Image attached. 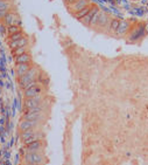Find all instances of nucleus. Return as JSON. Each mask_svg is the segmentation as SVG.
Wrapping results in <instances>:
<instances>
[{
	"label": "nucleus",
	"mask_w": 148,
	"mask_h": 165,
	"mask_svg": "<svg viewBox=\"0 0 148 165\" xmlns=\"http://www.w3.org/2000/svg\"><path fill=\"white\" fill-rule=\"evenodd\" d=\"M36 73H38V70H36L35 68H31V69L27 72V74H25L23 76H20V77H19L20 86H21V87H25V86H27L31 81H34V78H35V76H36Z\"/></svg>",
	"instance_id": "1"
},
{
	"label": "nucleus",
	"mask_w": 148,
	"mask_h": 165,
	"mask_svg": "<svg viewBox=\"0 0 148 165\" xmlns=\"http://www.w3.org/2000/svg\"><path fill=\"white\" fill-rule=\"evenodd\" d=\"M25 160L27 162V164H40V165H42L43 157L39 152H28L25 156Z\"/></svg>",
	"instance_id": "2"
},
{
	"label": "nucleus",
	"mask_w": 148,
	"mask_h": 165,
	"mask_svg": "<svg viewBox=\"0 0 148 165\" xmlns=\"http://www.w3.org/2000/svg\"><path fill=\"white\" fill-rule=\"evenodd\" d=\"M40 102H41V97L40 95L39 96H35V97H31V98H26L25 101V107L31 110V109H34L36 107H40Z\"/></svg>",
	"instance_id": "3"
},
{
	"label": "nucleus",
	"mask_w": 148,
	"mask_h": 165,
	"mask_svg": "<svg viewBox=\"0 0 148 165\" xmlns=\"http://www.w3.org/2000/svg\"><path fill=\"white\" fill-rule=\"evenodd\" d=\"M41 91H42V88H41L39 85H36V86H34V87H32V88L27 89V90L25 91V96H26V98L35 97V96H39V95L41 94Z\"/></svg>",
	"instance_id": "4"
},
{
	"label": "nucleus",
	"mask_w": 148,
	"mask_h": 165,
	"mask_svg": "<svg viewBox=\"0 0 148 165\" xmlns=\"http://www.w3.org/2000/svg\"><path fill=\"white\" fill-rule=\"evenodd\" d=\"M87 6H89V1H87V0H76L74 4H71V10L75 13H77V12L82 11L83 8H85Z\"/></svg>",
	"instance_id": "5"
},
{
	"label": "nucleus",
	"mask_w": 148,
	"mask_h": 165,
	"mask_svg": "<svg viewBox=\"0 0 148 165\" xmlns=\"http://www.w3.org/2000/svg\"><path fill=\"white\" fill-rule=\"evenodd\" d=\"M5 21L8 26H13V25L20 26V19L15 13H7L5 16Z\"/></svg>",
	"instance_id": "6"
},
{
	"label": "nucleus",
	"mask_w": 148,
	"mask_h": 165,
	"mask_svg": "<svg viewBox=\"0 0 148 165\" xmlns=\"http://www.w3.org/2000/svg\"><path fill=\"white\" fill-rule=\"evenodd\" d=\"M36 125V121H28V120H23L20 122L19 124V129L23 132V131H27V130H32L34 126Z\"/></svg>",
	"instance_id": "7"
},
{
	"label": "nucleus",
	"mask_w": 148,
	"mask_h": 165,
	"mask_svg": "<svg viewBox=\"0 0 148 165\" xmlns=\"http://www.w3.org/2000/svg\"><path fill=\"white\" fill-rule=\"evenodd\" d=\"M97 12H98V8H97V7H91V10L89 11V13H87L83 19H82L83 23H84V25H90L91 19L93 18V15H95Z\"/></svg>",
	"instance_id": "8"
},
{
	"label": "nucleus",
	"mask_w": 148,
	"mask_h": 165,
	"mask_svg": "<svg viewBox=\"0 0 148 165\" xmlns=\"http://www.w3.org/2000/svg\"><path fill=\"white\" fill-rule=\"evenodd\" d=\"M29 69H31V67H29L28 63H19L18 67H16V73L20 77V76H23L25 74H27V72Z\"/></svg>",
	"instance_id": "9"
},
{
	"label": "nucleus",
	"mask_w": 148,
	"mask_h": 165,
	"mask_svg": "<svg viewBox=\"0 0 148 165\" xmlns=\"http://www.w3.org/2000/svg\"><path fill=\"white\" fill-rule=\"evenodd\" d=\"M15 61H16V63L19 65V63H29L32 61V58H31V55H29L28 53H25V54H22V55H19V56H16L15 58Z\"/></svg>",
	"instance_id": "10"
},
{
	"label": "nucleus",
	"mask_w": 148,
	"mask_h": 165,
	"mask_svg": "<svg viewBox=\"0 0 148 165\" xmlns=\"http://www.w3.org/2000/svg\"><path fill=\"white\" fill-rule=\"evenodd\" d=\"M41 148H42V144H41L40 141H34L33 143H31V144H28V145H27L28 152H38Z\"/></svg>",
	"instance_id": "11"
},
{
	"label": "nucleus",
	"mask_w": 148,
	"mask_h": 165,
	"mask_svg": "<svg viewBox=\"0 0 148 165\" xmlns=\"http://www.w3.org/2000/svg\"><path fill=\"white\" fill-rule=\"evenodd\" d=\"M41 113H36V111H32V110H28V113L25 115V120L28 121H38L40 118Z\"/></svg>",
	"instance_id": "12"
},
{
	"label": "nucleus",
	"mask_w": 148,
	"mask_h": 165,
	"mask_svg": "<svg viewBox=\"0 0 148 165\" xmlns=\"http://www.w3.org/2000/svg\"><path fill=\"white\" fill-rule=\"evenodd\" d=\"M130 28V23L127 21H120L119 22V27H118V30L115 31L118 34H124L127 32V30Z\"/></svg>",
	"instance_id": "13"
},
{
	"label": "nucleus",
	"mask_w": 148,
	"mask_h": 165,
	"mask_svg": "<svg viewBox=\"0 0 148 165\" xmlns=\"http://www.w3.org/2000/svg\"><path fill=\"white\" fill-rule=\"evenodd\" d=\"M10 46H11L12 49H15V48L22 47V46H27V39H26V38H22V39L16 40V41H11Z\"/></svg>",
	"instance_id": "14"
},
{
	"label": "nucleus",
	"mask_w": 148,
	"mask_h": 165,
	"mask_svg": "<svg viewBox=\"0 0 148 165\" xmlns=\"http://www.w3.org/2000/svg\"><path fill=\"white\" fill-rule=\"evenodd\" d=\"M91 10V7L90 6H87V7H85V8H83L82 11H79V12H77V13H75V16L77 18V19H83L87 13H89V11H90Z\"/></svg>",
	"instance_id": "15"
},
{
	"label": "nucleus",
	"mask_w": 148,
	"mask_h": 165,
	"mask_svg": "<svg viewBox=\"0 0 148 165\" xmlns=\"http://www.w3.org/2000/svg\"><path fill=\"white\" fill-rule=\"evenodd\" d=\"M34 136H35V133H34L33 130H27V131H23V132H22L21 138H22V141L25 142V141H27V140H29V138H32V137H34Z\"/></svg>",
	"instance_id": "16"
},
{
	"label": "nucleus",
	"mask_w": 148,
	"mask_h": 165,
	"mask_svg": "<svg viewBox=\"0 0 148 165\" xmlns=\"http://www.w3.org/2000/svg\"><path fill=\"white\" fill-rule=\"evenodd\" d=\"M26 46H22V47H18L15 49H13V54L15 55V56H19V55H22L26 53Z\"/></svg>",
	"instance_id": "17"
},
{
	"label": "nucleus",
	"mask_w": 148,
	"mask_h": 165,
	"mask_svg": "<svg viewBox=\"0 0 148 165\" xmlns=\"http://www.w3.org/2000/svg\"><path fill=\"white\" fill-rule=\"evenodd\" d=\"M19 32H21L20 26L13 25V26H10V27H8V33H10L11 35H13V34H15V33H19Z\"/></svg>",
	"instance_id": "18"
},
{
	"label": "nucleus",
	"mask_w": 148,
	"mask_h": 165,
	"mask_svg": "<svg viewBox=\"0 0 148 165\" xmlns=\"http://www.w3.org/2000/svg\"><path fill=\"white\" fill-rule=\"evenodd\" d=\"M10 3L6 0H0V11H7L10 8Z\"/></svg>",
	"instance_id": "19"
},
{
	"label": "nucleus",
	"mask_w": 148,
	"mask_h": 165,
	"mask_svg": "<svg viewBox=\"0 0 148 165\" xmlns=\"http://www.w3.org/2000/svg\"><path fill=\"white\" fill-rule=\"evenodd\" d=\"M106 20H107V16L104 14V13H100L99 14V19H98V25H100V26H104L105 23H106Z\"/></svg>",
	"instance_id": "20"
},
{
	"label": "nucleus",
	"mask_w": 148,
	"mask_h": 165,
	"mask_svg": "<svg viewBox=\"0 0 148 165\" xmlns=\"http://www.w3.org/2000/svg\"><path fill=\"white\" fill-rule=\"evenodd\" d=\"M119 20H117V19H114V20H112V22H111V30L112 31H117L118 30V27H119Z\"/></svg>",
	"instance_id": "21"
},
{
	"label": "nucleus",
	"mask_w": 148,
	"mask_h": 165,
	"mask_svg": "<svg viewBox=\"0 0 148 165\" xmlns=\"http://www.w3.org/2000/svg\"><path fill=\"white\" fill-rule=\"evenodd\" d=\"M22 38H23V34H22L21 32L11 35V40H12V41H16V40H20V39H22Z\"/></svg>",
	"instance_id": "22"
},
{
	"label": "nucleus",
	"mask_w": 148,
	"mask_h": 165,
	"mask_svg": "<svg viewBox=\"0 0 148 165\" xmlns=\"http://www.w3.org/2000/svg\"><path fill=\"white\" fill-rule=\"evenodd\" d=\"M99 14H100V12L98 11L95 15H93V18L91 19V22H90V25H95V23H97L98 22V19H99Z\"/></svg>",
	"instance_id": "23"
},
{
	"label": "nucleus",
	"mask_w": 148,
	"mask_h": 165,
	"mask_svg": "<svg viewBox=\"0 0 148 165\" xmlns=\"http://www.w3.org/2000/svg\"><path fill=\"white\" fill-rule=\"evenodd\" d=\"M36 85H38V83H36V81L34 80V81H31V82H29V83H28L27 86H25L23 88H25V89L27 90V89H29V88H32V87H34V86H36Z\"/></svg>",
	"instance_id": "24"
},
{
	"label": "nucleus",
	"mask_w": 148,
	"mask_h": 165,
	"mask_svg": "<svg viewBox=\"0 0 148 165\" xmlns=\"http://www.w3.org/2000/svg\"><path fill=\"white\" fill-rule=\"evenodd\" d=\"M64 1H65V3H68V4H70V5H71V4H74V3H75V1H76V0H64Z\"/></svg>",
	"instance_id": "25"
},
{
	"label": "nucleus",
	"mask_w": 148,
	"mask_h": 165,
	"mask_svg": "<svg viewBox=\"0 0 148 165\" xmlns=\"http://www.w3.org/2000/svg\"><path fill=\"white\" fill-rule=\"evenodd\" d=\"M27 165H40V164H27Z\"/></svg>",
	"instance_id": "26"
}]
</instances>
